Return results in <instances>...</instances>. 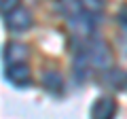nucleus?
I'll return each instance as SVG.
<instances>
[{
  "instance_id": "obj_4",
  "label": "nucleus",
  "mask_w": 127,
  "mask_h": 119,
  "mask_svg": "<svg viewBox=\"0 0 127 119\" xmlns=\"http://www.w3.org/2000/svg\"><path fill=\"white\" fill-rule=\"evenodd\" d=\"M6 58L11 60V64L17 66L21 60H26V47L21 45H9L6 47Z\"/></svg>"
},
{
  "instance_id": "obj_1",
  "label": "nucleus",
  "mask_w": 127,
  "mask_h": 119,
  "mask_svg": "<svg viewBox=\"0 0 127 119\" xmlns=\"http://www.w3.org/2000/svg\"><path fill=\"white\" fill-rule=\"evenodd\" d=\"M6 23L11 30H26L30 26V13L21 6H15L9 15H6Z\"/></svg>"
},
{
  "instance_id": "obj_2",
  "label": "nucleus",
  "mask_w": 127,
  "mask_h": 119,
  "mask_svg": "<svg viewBox=\"0 0 127 119\" xmlns=\"http://www.w3.org/2000/svg\"><path fill=\"white\" fill-rule=\"evenodd\" d=\"M6 79H9L13 85H28V83H30V72H28L26 66L17 64V66H13V68L6 72Z\"/></svg>"
},
{
  "instance_id": "obj_3",
  "label": "nucleus",
  "mask_w": 127,
  "mask_h": 119,
  "mask_svg": "<svg viewBox=\"0 0 127 119\" xmlns=\"http://www.w3.org/2000/svg\"><path fill=\"white\" fill-rule=\"evenodd\" d=\"M114 115V102L110 98H102L93 106V119H110Z\"/></svg>"
}]
</instances>
